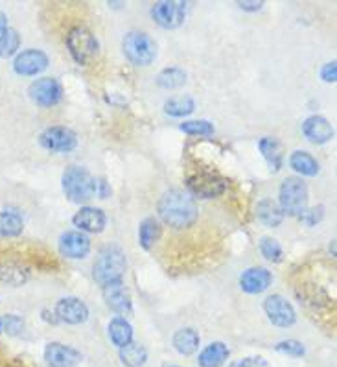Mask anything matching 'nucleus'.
Wrapping results in <instances>:
<instances>
[{"label":"nucleus","instance_id":"9d476101","mask_svg":"<svg viewBox=\"0 0 337 367\" xmlns=\"http://www.w3.org/2000/svg\"><path fill=\"white\" fill-rule=\"evenodd\" d=\"M264 310L267 314V320L271 321L275 327H280V329H288L297 320L293 306L288 303V299H284L278 293L267 297L266 301H264Z\"/></svg>","mask_w":337,"mask_h":367},{"label":"nucleus","instance_id":"39448f33","mask_svg":"<svg viewBox=\"0 0 337 367\" xmlns=\"http://www.w3.org/2000/svg\"><path fill=\"white\" fill-rule=\"evenodd\" d=\"M66 48L76 63L80 65H89L98 56V41L93 35L89 28L85 26H76L66 35Z\"/></svg>","mask_w":337,"mask_h":367},{"label":"nucleus","instance_id":"4be33fe9","mask_svg":"<svg viewBox=\"0 0 337 367\" xmlns=\"http://www.w3.org/2000/svg\"><path fill=\"white\" fill-rule=\"evenodd\" d=\"M199 347V334L194 329H179L174 334V349L183 356H190Z\"/></svg>","mask_w":337,"mask_h":367},{"label":"nucleus","instance_id":"e433bc0d","mask_svg":"<svg viewBox=\"0 0 337 367\" xmlns=\"http://www.w3.org/2000/svg\"><path fill=\"white\" fill-rule=\"evenodd\" d=\"M229 367H269V363L264 356H245L232 362Z\"/></svg>","mask_w":337,"mask_h":367},{"label":"nucleus","instance_id":"1a4fd4ad","mask_svg":"<svg viewBox=\"0 0 337 367\" xmlns=\"http://www.w3.org/2000/svg\"><path fill=\"white\" fill-rule=\"evenodd\" d=\"M30 98L41 107H52L61 102L63 87L54 78H39L30 85Z\"/></svg>","mask_w":337,"mask_h":367},{"label":"nucleus","instance_id":"bb28decb","mask_svg":"<svg viewBox=\"0 0 337 367\" xmlns=\"http://www.w3.org/2000/svg\"><path fill=\"white\" fill-rule=\"evenodd\" d=\"M109 338L117 347H124L133 342V329L124 318H114L109 323Z\"/></svg>","mask_w":337,"mask_h":367},{"label":"nucleus","instance_id":"2f4dec72","mask_svg":"<svg viewBox=\"0 0 337 367\" xmlns=\"http://www.w3.org/2000/svg\"><path fill=\"white\" fill-rule=\"evenodd\" d=\"M20 47V35L17 30L6 28L0 32V57H11Z\"/></svg>","mask_w":337,"mask_h":367},{"label":"nucleus","instance_id":"dca6fc26","mask_svg":"<svg viewBox=\"0 0 337 367\" xmlns=\"http://www.w3.org/2000/svg\"><path fill=\"white\" fill-rule=\"evenodd\" d=\"M47 66L48 56L42 50H24L13 62V71L19 76H37Z\"/></svg>","mask_w":337,"mask_h":367},{"label":"nucleus","instance_id":"7c9ffc66","mask_svg":"<svg viewBox=\"0 0 337 367\" xmlns=\"http://www.w3.org/2000/svg\"><path fill=\"white\" fill-rule=\"evenodd\" d=\"M187 83V72L179 66H170L164 69L159 76H157V85L162 89H179Z\"/></svg>","mask_w":337,"mask_h":367},{"label":"nucleus","instance_id":"4468645a","mask_svg":"<svg viewBox=\"0 0 337 367\" xmlns=\"http://www.w3.org/2000/svg\"><path fill=\"white\" fill-rule=\"evenodd\" d=\"M59 251L66 259H85L90 251L89 236L81 231L63 233L61 238H59Z\"/></svg>","mask_w":337,"mask_h":367},{"label":"nucleus","instance_id":"a211bd4d","mask_svg":"<svg viewBox=\"0 0 337 367\" xmlns=\"http://www.w3.org/2000/svg\"><path fill=\"white\" fill-rule=\"evenodd\" d=\"M302 133L314 144H324V142L332 141L333 135H336L330 122L324 117H319V115L306 118L305 122H302Z\"/></svg>","mask_w":337,"mask_h":367},{"label":"nucleus","instance_id":"412c9836","mask_svg":"<svg viewBox=\"0 0 337 367\" xmlns=\"http://www.w3.org/2000/svg\"><path fill=\"white\" fill-rule=\"evenodd\" d=\"M256 216L266 227H278L284 220V212H282L280 205L273 199H262L258 203Z\"/></svg>","mask_w":337,"mask_h":367},{"label":"nucleus","instance_id":"f8f14e48","mask_svg":"<svg viewBox=\"0 0 337 367\" xmlns=\"http://www.w3.org/2000/svg\"><path fill=\"white\" fill-rule=\"evenodd\" d=\"M56 320L69 323V325H80L89 318V308L78 297H63L56 305Z\"/></svg>","mask_w":337,"mask_h":367},{"label":"nucleus","instance_id":"c756f323","mask_svg":"<svg viewBox=\"0 0 337 367\" xmlns=\"http://www.w3.org/2000/svg\"><path fill=\"white\" fill-rule=\"evenodd\" d=\"M194 109H196V102L190 96H172L164 104V111L170 117H188Z\"/></svg>","mask_w":337,"mask_h":367},{"label":"nucleus","instance_id":"c03bdc74","mask_svg":"<svg viewBox=\"0 0 337 367\" xmlns=\"http://www.w3.org/2000/svg\"><path fill=\"white\" fill-rule=\"evenodd\" d=\"M0 330H2V329H0Z\"/></svg>","mask_w":337,"mask_h":367},{"label":"nucleus","instance_id":"0eeeda50","mask_svg":"<svg viewBox=\"0 0 337 367\" xmlns=\"http://www.w3.org/2000/svg\"><path fill=\"white\" fill-rule=\"evenodd\" d=\"M41 146L54 153H71L78 146V136L72 129L65 126H52L39 136Z\"/></svg>","mask_w":337,"mask_h":367},{"label":"nucleus","instance_id":"b1692460","mask_svg":"<svg viewBox=\"0 0 337 367\" xmlns=\"http://www.w3.org/2000/svg\"><path fill=\"white\" fill-rule=\"evenodd\" d=\"M258 148L262 151L264 159L267 161V165L273 172H278L282 168V148H280V142L275 141V139H262V141L258 142Z\"/></svg>","mask_w":337,"mask_h":367},{"label":"nucleus","instance_id":"ddd939ff","mask_svg":"<svg viewBox=\"0 0 337 367\" xmlns=\"http://www.w3.org/2000/svg\"><path fill=\"white\" fill-rule=\"evenodd\" d=\"M102 292L105 305L112 312H117V314H131V297H129V292H127L124 281H112L109 284H103Z\"/></svg>","mask_w":337,"mask_h":367},{"label":"nucleus","instance_id":"f03ea898","mask_svg":"<svg viewBox=\"0 0 337 367\" xmlns=\"http://www.w3.org/2000/svg\"><path fill=\"white\" fill-rule=\"evenodd\" d=\"M127 268V260L124 251L118 245H107L100 251L98 259L94 262L93 277L96 283L109 284L112 281H122L124 273Z\"/></svg>","mask_w":337,"mask_h":367},{"label":"nucleus","instance_id":"c9c22d12","mask_svg":"<svg viewBox=\"0 0 337 367\" xmlns=\"http://www.w3.org/2000/svg\"><path fill=\"white\" fill-rule=\"evenodd\" d=\"M276 353H282V354H290V356H305L306 349L305 345L297 342V339H286V342H280V344L275 347Z\"/></svg>","mask_w":337,"mask_h":367},{"label":"nucleus","instance_id":"6ab92c4d","mask_svg":"<svg viewBox=\"0 0 337 367\" xmlns=\"http://www.w3.org/2000/svg\"><path fill=\"white\" fill-rule=\"evenodd\" d=\"M273 275L266 268H249L240 277V286L247 293H262L271 286Z\"/></svg>","mask_w":337,"mask_h":367},{"label":"nucleus","instance_id":"393cba45","mask_svg":"<svg viewBox=\"0 0 337 367\" xmlns=\"http://www.w3.org/2000/svg\"><path fill=\"white\" fill-rule=\"evenodd\" d=\"M290 165L297 174L308 175V177H314L319 172V163L306 151H293L290 157Z\"/></svg>","mask_w":337,"mask_h":367},{"label":"nucleus","instance_id":"4c0bfd02","mask_svg":"<svg viewBox=\"0 0 337 367\" xmlns=\"http://www.w3.org/2000/svg\"><path fill=\"white\" fill-rule=\"evenodd\" d=\"M300 220L308 223V226H315L317 221H321L323 218V207H315V209H306L302 214H300Z\"/></svg>","mask_w":337,"mask_h":367},{"label":"nucleus","instance_id":"58836bf2","mask_svg":"<svg viewBox=\"0 0 337 367\" xmlns=\"http://www.w3.org/2000/svg\"><path fill=\"white\" fill-rule=\"evenodd\" d=\"M321 78H323L324 81H336L337 80V65H336V62L326 63V65L323 66V71H321Z\"/></svg>","mask_w":337,"mask_h":367},{"label":"nucleus","instance_id":"423d86ee","mask_svg":"<svg viewBox=\"0 0 337 367\" xmlns=\"http://www.w3.org/2000/svg\"><path fill=\"white\" fill-rule=\"evenodd\" d=\"M280 209L284 214L290 216H300L308 209V187L302 179L288 177L280 185Z\"/></svg>","mask_w":337,"mask_h":367},{"label":"nucleus","instance_id":"79ce46f5","mask_svg":"<svg viewBox=\"0 0 337 367\" xmlns=\"http://www.w3.org/2000/svg\"><path fill=\"white\" fill-rule=\"evenodd\" d=\"M8 28V19H6V15L0 11V32H4Z\"/></svg>","mask_w":337,"mask_h":367},{"label":"nucleus","instance_id":"5701e85b","mask_svg":"<svg viewBox=\"0 0 337 367\" xmlns=\"http://www.w3.org/2000/svg\"><path fill=\"white\" fill-rule=\"evenodd\" d=\"M118 356H120L124 366L127 367H142L148 362V351H146V347H142L141 344H135V342H129L127 345L120 347Z\"/></svg>","mask_w":337,"mask_h":367},{"label":"nucleus","instance_id":"6e6552de","mask_svg":"<svg viewBox=\"0 0 337 367\" xmlns=\"http://www.w3.org/2000/svg\"><path fill=\"white\" fill-rule=\"evenodd\" d=\"M184 15H187V2H181V0H175V2L164 0L151 8V17L162 28L181 26L184 23Z\"/></svg>","mask_w":337,"mask_h":367},{"label":"nucleus","instance_id":"ea45409f","mask_svg":"<svg viewBox=\"0 0 337 367\" xmlns=\"http://www.w3.org/2000/svg\"><path fill=\"white\" fill-rule=\"evenodd\" d=\"M238 6L244 11H258V10H262L264 2H256V0L251 2V0H247V2H238Z\"/></svg>","mask_w":337,"mask_h":367},{"label":"nucleus","instance_id":"a19ab883","mask_svg":"<svg viewBox=\"0 0 337 367\" xmlns=\"http://www.w3.org/2000/svg\"><path fill=\"white\" fill-rule=\"evenodd\" d=\"M98 189H100V198H107L109 194H111V190H109L107 181H105V179H100V181H96V190Z\"/></svg>","mask_w":337,"mask_h":367},{"label":"nucleus","instance_id":"f257e3e1","mask_svg":"<svg viewBox=\"0 0 337 367\" xmlns=\"http://www.w3.org/2000/svg\"><path fill=\"white\" fill-rule=\"evenodd\" d=\"M159 216L166 226L184 229L197 220V205L194 198L183 190H168L159 199Z\"/></svg>","mask_w":337,"mask_h":367},{"label":"nucleus","instance_id":"2eb2a0df","mask_svg":"<svg viewBox=\"0 0 337 367\" xmlns=\"http://www.w3.org/2000/svg\"><path fill=\"white\" fill-rule=\"evenodd\" d=\"M81 353L69 345L52 342L45 347V362L50 367H76L81 362Z\"/></svg>","mask_w":337,"mask_h":367},{"label":"nucleus","instance_id":"37998d69","mask_svg":"<svg viewBox=\"0 0 337 367\" xmlns=\"http://www.w3.org/2000/svg\"><path fill=\"white\" fill-rule=\"evenodd\" d=\"M164 367H175V366H164Z\"/></svg>","mask_w":337,"mask_h":367},{"label":"nucleus","instance_id":"7ed1b4c3","mask_svg":"<svg viewBox=\"0 0 337 367\" xmlns=\"http://www.w3.org/2000/svg\"><path fill=\"white\" fill-rule=\"evenodd\" d=\"M63 192L72 203H87L94 198L96 190V179L81 166H71L63 174Z\"/></svg>","mask_w":337,"mask_h":367},{"label":"nucleus","instance_id":"aec40b11","mask_svg":"<svg viewBox=\"0 0 337 367\" xmlns=\"http://www.w3.org/2000/svg\"><path fill=\"white\" fill-rule=\"evenodd\" d=\"M229 347L221 342H214L199 353L197 363L201 367H221L229 358Z\"/></svg>","mask_w":337,"mask_h":367},{"label":"nucleus","instance_id":"473e14b6","mask_svg":"<svg viewBox=\"0 0 337 367\" xmlns=\"http://www.w3.org/2000/svg\"><path fill=\"white\" fill-rule=\"evenodd\" d=\"M260 251H262V255L269 262H280L284 259V251H282L280 244L275 238H271V236H264L262 240H260Z\"/></svg>","mask_w":337,"mask_h":367},{"label":"nucleus","instance_id":"f3484780","mask_svg":"<svg viewBox=\"0 0 337 367\" xmlns=\"http://www.w3.org/2000/svg\"><path fill=\"white\" fill-rule=\"evenodd\" d=\"M74 226L80 229L81 233H93V235H98L105 229V223H107V218H105V212L102 209L96 207H81L80 211L76 212Z\"/></svg>","mask_w":337,"mask_h":367},{"label":"nucleus","instance_id":"72a5a7b5","mask_svg":"<svg viewBox=\"0 0 337 367\" xmlns=\"http://www.w3.org/2000/svg\"><path fill=\"white\" fill-rule=\"evenodd\" d=\"M179 129L194 136H208L214 133V126L206 120H188L179 126Z\"/></svg>","mask_w":337,"mask_h":367},{"label":"nucleus","instance_id":"a878e982","mask_svg":"<svg viewBox=\"0 0 337 367\" xmlns=\"http://www.w3.org/2000/svg\"><path fill=\"white\" fill-rule=\"evenodd\" d=\"M24 229L23 218L13 211L0 212V238H13L19 236Z\"/></svg>","mask_w":337,"mask_h":367},{"label":"nucleus","instance_id":"9b49d317","mask_svg":"<svg viewBox=\"0 0 337 367\" xmlns=\"http://www.w3.org/2000/svg\"><path fill=\"white\" fill-rule=\"evenodd\" d=\"M188 190L194 194V196H199V198H215L220 194L225 192L227 189V183L225 179L215 174H208V172H201V174H196L192 177H188L187 181Z\"/></svg>","mask_w":337,"mask_h":367},{"label":"nucleus","instance_id":"f704fd0d","mask_svg":"<svg viewBox=\"0 0 337 367\" xmlns=\"http://www.w3.org/2000/svg\"><path fill=\"white\" fill-rule=\"evenodd\" d=\"M0 329H4L6 334H10V336L20 334L24 329L23 318H19V315H13V314L4 315V318L0 320Z\"/></svg>","mask_w":337,"mask_h":367},{"label":"nucleus","instance_id":"cd10ccee","mask_svg":"<svg viewBox=\"0 0 337 367\" xmlns=\"http://www.w3.org/2000/svg\"><path fill=\"white\" fill-rule=\"evenodd\" d=\"M0 281L10 286H20L28 281V269L17 262H6L0 266Z\"/></svg>","mask_w":337,"mask_h":367},{"label":"nucleus","instance_id":"20e7f679","mask_svg":"<svg viewBox=\"0 0 337 367\" xmlns=\"http://www.w3.org/2000/svg\"><path fill=\"white\" fill-rule=\"evenodd\" d=\"M124 54L133 65L136 66H148L155 62L157 57V45L153 39L144 32H133L126 33V37L122 41Z\"/></svg>","mask_w":337,"mask_h":367},{"label":"nucleus","instance_id":"c85d7f7f","mask_svg":"<svg viewBox=\"0 0 337 367\" xmlns=\"http://www.w3.org/2000/svg\"><path fill=\"white\" fill-rule=\"evenodd\" d=\"M160 236V226L159 221L155 218H146L144 221L138 227V244L144 247V250H151L155 245V242L159 240Z\"/></svg>","mask_w":337,"mask_h":367}]
</instances>
